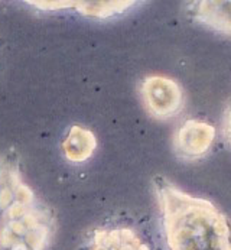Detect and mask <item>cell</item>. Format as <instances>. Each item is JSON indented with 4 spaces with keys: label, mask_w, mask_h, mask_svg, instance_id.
Wrapping results in <instances>:
<instances>
[{
    "label": "cell",
    "mask_w": 231,
    "mask_h": 250,
    "mask_svg": "<svg viewBox=\"0 0 231 250\" xmlns=\"http://www.w3.org/2000/svg\"><path fill=\"white\" fill-rule=\"evenodd\" d=\"M90 250H149L142 239L130 229L97 230Z\"/></svg>",
    "instance_id": "5b68a950"
},
{
    "label": "cell",
    "mask_w": 231,
    "mask_h": 250,
    "mask_svg": "<svg viewBox=\"0 0 231 250\" xmlns=\"http://www.w3.org/2000/svg\"><path fill=\"white\" fill-rule=\"evenodd\" d=\"M154 191L169 250H231L230 223L214 204L163 177L154 179Z\"/></svg>",
    "instance_id": "6da1fadb"
},
{
    "label": "cell",
    "mask_w": 231,
    "mask_h": 250,
    "mask_svg": "<svg viewBox=\"0 0 231 250\" xmlns=\"http://www.w3.org/2000/svg\"><path fill=\"white\" fill-rule=\"evenodd\" d=\"M215 130L211 125L188 120L182 125L176 135V145L181 153L190 158L202 156L214 141Z\"/></svg>",
    "instance_id": "277c9868"
},
{
    "label": "cell",
    "mask_w": 231,
    "mask_h": 250,
    "mask_svg": "<svg viewBox=\"0 0 231 250\" xmlns=\"http://www.w3.org/2000/svg\"><path fill=\"white\" fill-rule=\"evenodd\" d=\"M226 133L229 136V139L231 141V110L227 114V119H226Z\"/></svg>",
    "instance_id": "9c48e42d"
},
{
    "label": "cell",
    "mask_w": 231,
    "mask_h": 250,
    "mask_svg": "<svg viewBox=\"0 0 231 250\" xmlns=\"http://www.w3.org/2000/svg\"><path fill=\"white\" fill-rule=\"evenodd\" d=\"M40 7H77L79 12L88 16H112L129 9L135 1H37Z\"/></svg>",
    "instance_id": "52a82bcc"
},
{
    "label": "cell",
    "mask_w": 231,
    "mask_h": 250,
    "mask_svg": "<svg viewBox=\"0 0 231 250\" xmlns=\"http://www.w3.org/2000/svg\"><path fill=\"white\" fill-rule=\"evenodd\" d=\"M142 96L146 107L157 119H166L179 111L182 106V91L179 85L166 77L154 75L145 80Z\"/></svg>",
    "instance_id": "3957f363"
},
{
    "label": "cell",
    "mask_w": 231,
    "mask_h": 250,
    "mask_svg": "<svg viewBox=\"0 0 231 250\" xmlns=\"http://www.w3.org/2000/svg\"><path fill=\"white\" fill-rule=\"evenodd\" d=\"M54 223L23 182L19 167L0 158V250H46Z\"/></svg>",
    "instance_id": "7a4b0ae2"
},
{
    "label": "cell",
    "mask_w": 231,
    "mask_h": 250,
    "mask_svg": "<svg viewBox=\"0 0 231 250\" xmlns=\"http://www.w3.org/2000/svg\"><path fill=\"white\" fill-rule=\"evenodd\" d=\"M65 156L73 162H82L91 156L96 149V138L94 135L82 127H73L70 130L68 138L64 142Z\"/></svg>",
    "instance_id": "ba28073f"
},
{
    "label": "cell",
    "mask_w": 231,
    "mask_h": 250,
    "mask_svg": "<svg viewBox=\"0 0 231 250\" xmlns=\"http://www.w3.org/2000/svg\"><path fill=\"white\" fill-rule=\"evenodd\" d=\"M191 12L196 21L221 32H231V1H193Z\"/></svg>",
    "instance_id": "8992f818"
}]
</instances>
